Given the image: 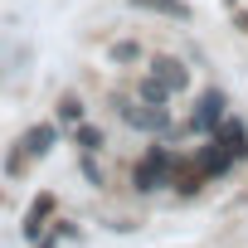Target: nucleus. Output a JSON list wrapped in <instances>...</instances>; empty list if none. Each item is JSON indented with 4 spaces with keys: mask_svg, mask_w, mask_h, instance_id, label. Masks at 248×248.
<instances>
[{
    "mask_svg": "<svg viewBox=\"0 0 248 248\" xmlns=\"http://www.w3.org/2000/svg\"><path fill=\"white\" fill-rule=\"evenodd\" d=\"M137 10H156V15H170V20H185L190 15V5L185 0H132Z\"/></svg>",
    "mask_w": 248,
    "mask_h": 248,
    "instance_id": "7",
    "label": "nucleus"
},
{
    "mask_svg": "<svg viewBox=\"0 0 248 248\" xmlns=\"http://www.w3.org/2000/svg\"><path fill=\"white\" fill-rule=\"evenodd\" d=\"M151 73H156L170 93H185V88H190V73H185V63H180V59H156V63H151Z\"/></svg>",
    "mask_w": 248,
    "mask_h": 248,
    "instance_id": "4",
    "label": "nucleus"
},
{
    "mask_svg": "<svg viewBox=\"0 0 248 248\" xmlns=\"http://www.w3.org/2000/svg\"><path fill=\"white\" fill-rule=\"evenodd\" d=\"M166 170H175V161H170V151H166V146H156L146 161H137L132 180H137V190H156V185H166Z\"/></svg>",
    "mask_w": 248,
    "mask_h": 248,
    "instance_id": "2",
    "label": "nucleus"
},
{
    "mask_svg": "<svg viewBox=\"0 0 248 248\" xmlns=\"http://www.w3.org/2000/svg\"><path fill=\"white\" fill-rule=\"evenodd\" d=\"M219 122H224V93H214V88H209V93L200 97V107H195V127H200V132H209V127H219Z\"/></svg>",
    "mask_w": 248,
    "mask_h": 248,
    "instance_id": "3",
    "label": "nucleus"
},
{
    "mask_svg": "<svg viewBox=\"0 0 248 248\" xmlns=\"http://www.w3.org/2000/svg\"><path fill=\"white\" fill-rule=\"evenodd\" d=\"M122 117H127L132 122V127H141V132H166L170 127V107L166 102H127V107H122Z\"/></svg>",
    "mask_w": 248,
    "mask_h": 248,
    "instance_id": "1",
    "label": "nucleus"
},
{
    "mask_svg": "<svg viewBox=\"0 0 248 248\" xmlns=\"http://www.w3.org/2000/svg\"><path fill=\"white\" fill-rule=\"evenodd\" d=\"M49 209H54V195H39V200L30 204V214H25V238H39V233H44Z\"/></svg>",
    "mask_w": 248,
    "mask_h": 248,
    "instance_id": "6",
    "label": "nucleus"
},
{
    "mask_svg": "<svg viewBox=\"0 0 248 248\" xmlns=\"http://www.w3.org/2000/svg\"><path fill=\"white\" fill-rule=\"evenodd\" d=\"M54 137H59L54 127H34V132L25 137V156H44V151L54 146Z\"/></svg>",
    "mask_w": 248,
    "mask_h": 248,
    "instance_id": "8",
    "label": "nucleus"
},
{
    "mask_svg": "<svg viewBox=\"0 0 248 248\" xmlns=\"http://www.w3.org/2000/svg\"><path fill=\"white\" fill-rule=\"evenodd\" d=\"M137 54H141V49H137V44H132V39H122V44H117V49H112V59H117V63H132V59H137Z\"/></svg>",
    "mask_w": 248,
    "mask_h": 248,
    "instance_id": "10",
    "label": "nucleus"
},
{
    "mask_svg": "<svg viewBox=\"0 0 248 248\" xmlns=\"http://www.w3.org/2000/svg\"><path fill=\"white\" fill-rule=\"evenodd\" d=\"M59 112H63V122H78V117H83V102H78V97H68Z\"/></svg>",
    "mask_w": 248,
    "mask_h": 248,
    "instance_id": "11",
    "label": "nucleus"
},
{
    "mask_svg": "<svg viewBox=\"0 0 248 248\" xmlns=\"http://www.w3.org/2000/svg\"><path fill=\"white\" fill-rule=\"evenodd\" d=\"M229 151H233V161H243L248 156V132H243V122H219V132H214Z\"/></svg>",
    "mask_w": 248,
    "mask_h": 248,
    "instance_id": "5",
    "label": "nucleus"
},
{
    "mask_svg": "<svg viewBox=\"0 0 248 248\" xmlns=\"http://www.w3.org/2000/svg\"><path fill=\"white\" fill-rule=\"evenodd\" d=\"M78 146H83V151H97V146H102V132H93V127H78Z\"/></svg>",
    "mask_w": 248,
    "mask_h": 248,
    "instance_id": "9",
    "label": "nucleus"
}]
</instances>
